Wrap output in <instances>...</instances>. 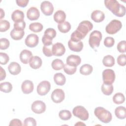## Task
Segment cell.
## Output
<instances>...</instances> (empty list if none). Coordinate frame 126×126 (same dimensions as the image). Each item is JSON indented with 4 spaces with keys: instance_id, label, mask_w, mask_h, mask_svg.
Returning <instances> with one entry per match:
<instances>
[{
    "instance_id": "f1b7e54d",
    "label": "cell",
    "mask_w": 126,
    "mask_h": 126,
    "mask_svg": "<svg viewBox=\"0 0 126 126\" xmlns=\"http://www.w3.org/2000/svg\"><path fill=\"white\" fill-rule=\"evenodd\" d=\"M93 70V66L89 64H85L82 65L80 68V72L84 75H88L90 74Z\"/></svg>"
},
{
    "instance_id": "d6986e66",
    "label": "cell",
    "mask_w": 126,
    "mask_h": 126,
    "mask_svg": "<svg viewBox=\"0 0 126 126\" xmlns=\"http://www.w3.org/2000/svg\"><path fill=\"white\" fill-rule=\"evenodd\" d=\"M91 18L95 22L99 23L104 20L105 14L102 11L99 10H95L92 13Z\"/></svg>"
},
{
    "instance_id": "60d3db41",
    "label": "cell",
    "mask_w": 126,
    "mask_h": 126,
    "mask_svg": "<svg viewBox=\"0 0 126 126\" xmlns=\"http://www.w3.org/2000/svg\"><path fill=\"white\" fill-rule=\"evenodd\" d=\"M24 125L25 126H35L36 125L35 120L32 117H28L25 119Z\"/></svg>"
},
{
    "instance_id": "4dcf8cb0",
    "label": "cell",
    "mask_w": 126,
    "mask_h": 126,
    "mask_svg": "<svg viewBox=\"0 0 126 126\" xmlns=\"http://www.w3.org/2000/svg\"><path fill=\"white\" fill-rule=\"evenodd\" d=\"M64 65L63 62L59 59L54 60L52 63V67L55 70H59L63 69Z\"/></svg>"
},
{
    "instance_id": "5bb4252c",
    "label": "cell",
    "mask_w": 126,
    "mask_h": 126,
    "mask_svg": "<svg viewBox=\"0 0 126 126\" xmlns=\"http://www.w3.org/2000/svg\"><path fill=\"white\" fill-rule=\"evenodd\" d=\"M40 16L38 9L35 7H30L27 12V17L31 21L37 20Z\"/></svg>"
},
{
    "instance_id": "ac0fdd59",
    "label": "cell",
    "mask_w": 126,
    "mask_h": 126,
    "mask_svg": "<svg viewBox=\"0 0 126 126\" xmlns=\"http://www.w3.org/2000/svg\"><path fill=\"white\" fill-rule=\"evenodd\" d=\"M32 57V53L30 51L26 49L22 50L20 54V61L24 64L28 63Z\"/></svg>"
},
{
    "instance_id": "7c38bea8",
    "label": "cell",
    "mask_w": 126,
    "mask_h": 126,
    "mask_svg": "<svg viewBox=\"0 0 126 126\" xmlns=\"http://www.w3.org/2000/svg\"><path fill=\"white\" fill-rule=\"evenodd\" d=\"M39 41L38 36L34 33L29 34L26 38L25 43L26 46L30 48H33L37 45Z\"/></svg>"
},
{
    "instance_id": "ab89813d",
    "label": "cell",
    "mask_w": 126,
    "mask_h": 126,
    "mask_svg": "<svg viewBox=\"0 0 126 126\" xmlns=\"http://www.w3.org/2000/svg\"><path fill=\"white\" fill-rule=\"evenodd\" d=\"M115 43L114 39L112 37H106L105 38L104 40V44L106 47H112Z\"/></svg>"
},
{
    "instance_id": "f546056e",
    "label": "cell",
    "mask_w": 126,
    "mask_h": 126,
    "mask_svg": "<svg viewBox=\"0 0 126 126\" xmlns=\"http://www.w3.org/2000/svg\"><path fill=\"white\" fill-rule=\"evenodd\" d=\"M101 91L102 92L106 95H109L112 94L113 92V86L112 84L108 85L103 83L101 86Z\"/></svg>"
},
{
    "instance_id": "d590c367",
    "label": "cell",
    "mask_w": 126,
    "mask_h": 126,
    "mask_svg": "<svg viewBox=\"0 0 126 126\" xmlns=\"http://www.w3.org/2000/svg\"><path fill=\"white\" fill-rule=\"evenodd\" d=\"M10 28V23L4 20H0V31L4 32L7 31Z\"/></svg>"
},
{
    "instance_id": "bcb514c9",
    "label": "cell",
    "mask_w": 126,
    "mask_h": 126,
    "mask_svg": "<svg viewBox=\"0 0 126 126\" xmlns=\"http://www.w3.org/2000/svg\"><path fill=\"white\" fill-rule=\"evenodd\" d=\"M52 39L49 38L46 36L45 35H43L42 37V41L44 45V46H48L52 44Z\"/></svg>"
},
{
    "instance_id": "3957f363",
    "label": "cell",
    "mask_w": 126,
    "mask_h": 126,
    "mask_svg": "<svg viewBox=\"0 0 126 126\" xmlns=\"http://www.w3.org/2000/svg\"><path fill=\"white\" fill-rule=\"evenodd\" d=\"M95 116L102 123H109L112 120L111 113L102 107H96L94 111Z\"/></svg>"
},
{
    "instance_id": "ee69618b",
    "label": "cell",
    "mask_w": 126,
    "mask_h": 126,
    "mask_svg": "<svg viewBox=\"0 0 126 126\" xmlns=\"http://www.w3.org/2000/svg\"><path fill=\"white\" fill-rule=\"evenodd\" d=\"M117 63L121 66H125L126 64V54H121L118 57Z\"/></svg>"
},
{
    "instance_id": "8992f818",
    "label": "cell",
    "mask_w": 126,
    "mask_h": 126,
    "mask_svg": "<svg viewBox=\"0 0 126 126\" xmlns=\"http://www.w3.org/2000/svg\"><path fill=\"white\" fill-rule=\"evenodd\" d=\"M73 115L83 121H86L89 118V113L86 109L82 106H77L72 110Z\"/></svg>"
},
{
    "instance_id": "484cf974",
    "label": "cell",
    "mask_w": 126,
    "mask_h": 126,
    "mask_svg": "<svg viewBox=\"0 0 126 126\" xmlns=\"http://www.w3.org/2000/svg\"><path fill=\"white\" fill-rule=\"evenodd\" d=\"M10 36L11 37L15 40H19L21 39L24 34L25 32L24 31H17L15 29H13L10 32Z\"/></svg>"
},
{
    "instance_id": "e0dca14e",
    "label": "cell",
    "mask_w": 126,
    "mask_h": 126,
    "mask_svg": "<svg viewBox=\"0 0 126 126\" xmlns=\"http://www.w3.org/2000/svg\"><path fill=\"white\" fill-rule=\"evenodd\" d=\"M68 46L71 51L79 52L83 49V43L81 41L76 42L70 39L68 42Z\"/></svg>"
},
{
    "instance_id": "f907efd6",
    "label": "cell",
    "mask_w": 126,
    "mask_h": 126,
    "mask_svg": "<svg viewBox=\"0 0 126 126\" xmlns=\"http://www.w3.org/2000/svg\"><path fill=\"white\" fill-rule=\"evenodd\" d=\"M0 81H2L6 77V72L5 70L2 68L1 66H0Z\"/></svg>"
},
{
    "instance_id": "ffe728a7",
    "label": "cell",
    "mask_w": 126,
    "mask_h": 126,
    "mask_svg": "<svg viewBox=\"0 0 126 126\" xmlns=\"http://www.w3.org/2000/svg\"><path fill=\"white\" fill-rule=\"evenodd\" d=\"M11 18L15 23L23 22L24 21V13L21 10H15L12 13Z\"/></svg>"
},
{
    "instance_id": "681fc988",
    "label": "cell",
    "mask_w": 126,
    "mask_h": 126,
    "mask_svg": "<svg viewBox=\"0 0 126 126\" xmlns=\"http://www.w3.org/2000/svg\"><path fill=\"white\" fill-rule=\"evenodd\" d=\"M9 126H22V122L21 120L17 119H14L12 120L10 122V124L9 125Z\"/></svg>"
},
{
    "instance_id": "b9f144b4",
    "label": "cell",
    "mask_w": 126,
    "mask_h": 126,
    "mask_svg": "<svg viewBox=\"0 0 126 126\" xmlns=\"http://www.w3.org/2000/svg\"><path fill=\"white\" fill-rule=\"evenodd\" d=\"M9 58L7 54L5 53H0V63L1 64H6L9 61Z\"/></svg>"
},
{
    "instance_id": "7dc6e473",
    "label": "cell",
    "mask_w": 126,
    "mask_h": 126,
    "mask_svg": "<svg viewBox=\"0 0 126 126\" xmlns=\"http://www.w3.org/2000/svg\"><path fill=\"white\" fill-rule=\"evenodd\" d=\"M42 51L44 55L46 57H51L52 56H53V53L51 49L47 47V46H44L42 48Z\"/></svg>"
},
{
    "instance_id": "603a6c76",
    "label": "cell",
    "mask_w": 126,
    "mask_h": 126,
    "mask_svg": "<svg viewBox=\"0 0 126 126\" xmlns=\"http://www.w3.org/2000/svg\"><path fill=\"white\" fill-rule=\"evenodd\" d=\"M66 18V14L65 12L61 10L57 11L54 15V21L59 23H62L64 22Z\"/></svg>"
},
{
    "instance_id": "1f68e13d",
    "label": "cell",
    "mask_w": 126,
    "mask_h": 126,
    "mask_svg": "<svg viewBox=\"0 0 126 126\" xmlns=\"http://www.w3.org/2000/svg\"><path fill=\"white\" fill-rule=\"evenodd\" d=\"M125 100V97L121 93H117L113 96V101L117 104H122L124 102Z\"/></svg>"
},
{
    "instance_id": "d4e9b609",
    "label": "cell",
    "mask_w": 126,
    "mask_h": 126,
    "mask_svg": "<svg viewBox=\"0 0 126 126\" xmlns=\"http://www.w3.org/2000/svg\"><path fill=\"white\" fill-rule=\"evenodd\" d=\"M54 80L57 85L63 86L65 83L66 78L63 73H57L54 76Z\"/></svg>"
},
{
    "instance_id": "816d5d0a",
    "label": "cell",
    "mask_w": 126,
    "mask_h": 126,
    "mask_svg": "<svg viewBox=\"0 0 126 126\" xmlns=\"http://www.w3.org/2000/svg\"><path fill=\"white\" fill-rule=\"evenodd\" d=\"M4 17V12L2 8H0V19Z\"/></svg>"
},
{
    "instance_id": "5b68a950",
    "label": "cell",
    "mask_w": 126,
    "mask_h": 126,
    "mask_svg": "<svg viewBox=\"0 0 126 126\" xmlns=\"http://www.w3.org/2000/svg\"><path fill=\"white\" fill-rule=\"evenodd\" d=\"M122 27V24L119 20L114 19L112 20L106 27L105 31L107 33L113 34L119 31Z\"/></svg>"
},
{
    "instance_id": "e575fe53",
    "label": "cell",
    "mask_w": 126,
    "mask_h": 126,
    "mask_svg": "<svg viewBox=\"0 0 126 126\" xmlns=\"http://www.w3.org/2000/svg\"><path fill=\"white\" fill-rule=\"evenodd\" d=\"M59 116L61 120L66 121L69 120L71 118L72 115L69 110H62L60 111Z\"/></svg>"
},
{
    "instance_id": "f6af8a7d",
    "label": "cell",
    "mask_w": 126,
    "mask_h": 126,
    "mask_svg": "<svg viewBox=\"0 0 126 126\" xmlns=\"http://www.w3.org/2000/svg\"><path fill=\"white\" fill-rule=\"evenodd\" d=\"M126 41L125 40L121 41L117 44V50L120 53L126 52Z\"/></svg>"
},
{
    "instance_id": "f5cc1de1",
    "label": "cell",
    "mask_w": 126,
    "mask_h": 126,
    "mask_svg": "<svg viewBox=\"0 0 126 126\" xmlns=\"http://www.w3.org/2000/svg\"><path fill=\"white\" fill-rule=\"evenodd\" d=\"M85 125V124H83V123H82L81 122H78L77 124H75V125Z\"/></svg>"
},
{
    "instance_id": "7bdbcfd3",
    "label": "cell",
    "mask_w": 126,
    "mask_h": 126,
    "mask_svg": "<svg viewBox=\"0 0 126 126\" xmlns=\"http://www.w3.org/2000/svg\"><path fill=\"white\" fill-rule=\"evenodd\" d=\"M26 27V23L24 21L23 22L14 23V29L17 31H24Z\"/></svg>"
},
{
    "instance_id": "7a4b0ae2",
    "label": "cell",
    "mask_w": 126,
    "mask_h": 126,
    "mask_svg": "<svg viewBox=\"0 0 126 126\" xmlns=\"http://www.w3.org/2000/svg\"><path fill=\"white\" fill-rule=\"evenodd\" d=\"M104 4L113 14L116 16L122 17L126 14V8L116 0H105Z\"/></svg>"
},
{
    "instance_id": "4fadbf2b",
    "label": "cell",
    "mask_w": 126,
    "mask_h": 126,
    "mask_svg": "<svg viewBox=\"0 0 126 126\" xmlns=\"http://www.w3.org/2000/svg\"><path fill=\"white\" fill-rule=\"evenodd\" d=\"M52 51L53 55L55 56H62L64 54L65 48L62 43L57 42L53 45Z\"/></svg>"
},
{
    "instance_id": "74e56055",
    "label": "cell",
    "mask_w": 126,
    "mask_h": 126,
    "mask_svg": "<svg viewBox=\"0 0 126 126\" xmlns=\"http://www.w3.org/2000/svg\"><path fill=\"white\" fill-rule=\"evenodd\" d=\"M56 33V31L54 29L48 28L45 31L44 35L47 36V37L53 39L54 37H55Z\"/></svg>"
},
{
    "instance_id": "2e32d148",
    "label": "cell",
    "mask_w": 126,
    "mask_h": 126,
    "mask_svg": "<svg viewBox=\"0 0 126 126\" xmlns=\"http://www.w3.org/2000/svg\"><path fill=\"white\" fill-rule=\"evenodd\" d=\"M34 86L32 81L28 80H25L22 84L21 89L22 92L25 94L31 93L33 90Z\"/></svg>"
},
{
    "instance_id": "c3c4849f",
    "label": "cell",
    "mask_w": 126,
    "mask_h": 126,
    "mask_svg": "<svg viewBox=\"0 0 126 126\" xmlns=\"http://www.w3.org/2000/svg\"><path fill=\"white\" fill-rule=\"evenodd\" d=\"M29 0H16V2L17 3V4L22 7H26Z\"/></svg>"
},
{
    "instance_id": "f35d334b",
    "label": "cell",
    "mask_w": 126,
    "mask_h": 126,
    "mask_svg": "<svg viewBox=\"0 0 126 126\" xmlns=\"http://www.w3.org/2000/svg\"><path fill=\"white\" fill-rule=\"evenodd\" d=\"M10 45L9 41L5 38H1L0 39V49L5 50L7 49Z\"/></svg>"
},
{
    "instance_id": "9a60e30c",
    "label": "cell",
    "mask_w": 126,
    "mask_h": 126,
    "mask_svg": "<svg viewBox=\"0 0 126 126\" xmlns=\"http://www.w3.org/2000/svg\"><path fill=\"white\" fill-rule=\"evenodd\" d=\"M81 62V58L77 55H70L67 57L66 62V64L72 66H77L79 65Z\"/></svg>"
},
{
    "instance_id": "277c9868",
    "label": "cell",
    "mask_w": 126,
    "mask_h": 126,
    "mask_svg": "<svg viewBox=\"0 0 126 126\" xmlns=\"http://www.w3.org/2000/svg\"><path fill=\"white\" fill-rule=\"evenodd\" d=\"M102 39V34L100 31H94L92 32L89 37V43L91 47L95 49L100 45V42Z\"/></svg>"
},
{
    "instance_id": "cb8c5ba5",
    "label": "cell",
    "mask_w": 126,
    "mask_h": 126,
    "mask_svg": "<svg viewBox=\"0 0 126 126\" xmlns=\"http://www.w3.org/2000/svg\"><path fill=\"white\" fill-rule=\"evenodd\" d=\"M115 114L119 119H124L126 118V108L122 106H120L116 108Z\"/></svg>"
},
{
    "instance_id": "6da1fadb",
    "label": "cell",
    "mask_w": 126,
    "mask_h": 126,
    "mask_svg": "<svg viewBox=\"0 0 126 126\" xmlns=\"http://www.w3.org/2000/svg\"><path fill=\"white\" fill-rule=\"evenodd\" d=\"M93 28V25L89 21H82L79 24L77 29L72 33L70 39L76 42L81 41Z\"/></svg>"
},
{
    "instance_id": "83f0119b",
    "label": "cell",
    "mask_w": 126,
    "mask_h": 126,
    "mask_svg": "<svg viewBox=\"0 0 126 126\" xmlns=\"http://www.w3.org/2000/svg\"><path fill=\"white\" fill-rule=\"evenodd\" d=\"M103 64L106 67H112L115 64V59L111 55H107L104 57L102 60Z\"/></svg>"
},
{
    "instance_id": "4316f807",
    "label": "cell",
    "mask_w": 126,
    "mask_h": 126,
    "mask_svg": "<svg viewBox=\"0 0 126 126\" xmlns=\"http://www.w3.org/2000/svg\"><path fill=\"white\" fill-rule=\"evenodd\" d=\"M71 25L67 21H64L58 25V29L59 31L62 33H66L68 32L71 29Z\"/></svg>"
},
{
    "instance_id": "d6a6232c",
    "label": "cell",
    "mask_w": 126,
    "mask_h": 126,
    "mask_svg": "<svg viewBox=\"0 0 126 126\" xmlns=\"http://www.w3.org/2000/svg\"><path fill=\"white\" fill-rule=\"evenodd\" d=\"M0 91L5 93H10L12 90V85L9 82H4L0 84Z\"/></svg>"
},
{
    "instance_id": "9c48e42d",
    "label": "cell",
    "mask_w": 126,
    "mask_h": 126,
    "mask_svg": "<svg viewBox=\"0 0 126 126\" xmlns=\"http://www.w3.org/2000/svg\"><path fill=\"white\" fill-rule=\"evenodd\" d=\"M65 97V94L63 91L61 89H56L53 91L51 94L52 101L56 103H61Z\"/></svg>"
},
{
    "instance_id": "836d02e7",
    "label": "cell",
    "mask_w": 126,
    "mask_h": 126,
    "mask_svg": "<svg viewBox=\"0 0 126 126\" xmlns=\"http://www.w3.org/2000/svg\"><path fill=\"white\" fill-rule=\"evenodd\" d=\"M30 30L34 32H39L43 29V25L38 22L31 23L29 25Z\"/></svg>"
},
{
    "instance_id": "8d00e7d4",
    "label": "cell",
    "mask_w": 126,
    "mask_h": 126,
    "mask_svg": "<svg viewBox=\"0 0 126 126\" xmlns=\"http://www.w3.org/2000/svg\"><path fill=\"white\" fill-rule=\"evenodd\" d=\"M64 71L68 75H72L77 70V67L76 66H70L66 63L64 65L63 67Z\"/></svg>"
},
{
    "instance_id": "ba28073f",
    "label": "cell",
    "mask_w": 126,
    "mask_h": 126,
    "mask_svg": "<svg viewBox=\"0 0 126 126\" xmlns=\"http://www.w3.org/2000/svg\"><path fill=\"white\" fill-rule=\"evenodd\" d=\"M51 85L48 81H42L37 87V92L40 95H45L50 91Z\"/></svg>"
},
{
    "instance_id": "52a82bcc",
    "label": "cell",
    "mask_w": 126,
    "mask_h": 126,
    "mask_svg": "<svg viewBox=\"0 0 126 126\" xmlns=\"http://www.w3.org/2000/svg\"><path fill=\"white\" fill-rule=\"evenodd\" d=\"M102 78L103 83L110 85L112 84L115 79V74L113 70L106 69L102 72Z\"/></svg>"
},
{
    "instance_id": "7402d4cb",
    "label": "cell",
    "mask_w": 126,
    "mask_h": 126,
    "mask_svg": "<svg viewBox=\"0 0 126 126\" xmlns=\"http://www.w3.org/2000/svg\"><path fill=\"white\" fill-rule=\"evenodd\" d=\"M42 61L41 59L38 56H33L29 62V64L31 68L33 69H38L42 65Z\"/></svg>"
},
{
    "instance_id": "44dd1931",
    "label": "cell",
    "mask_w": 126,
    "mask_h": 126,
    "mask_svg": "<svg viewBox=\"0 0 126 126\" xmlns=\"http://www.w3.org/2000/svg\"><path fill=\"white\" fill-rule=\"evenodd\" d=\"M8 69L10 74L13 75L18 74L21 70L20 64L17 62H11L8 66Z\"/></svg>"
},
{
    "instance_id": "30bf717a",
    "label": "cell",
    "mask_w": 126,
    "mask_h": 126,
    "mask_svg": "<svg viewBox=\"0 0 126 126\" xmlns=\"http://www.w3.org/2000/svg\"><path fill=\"white\" fill-rule=\"evenodd\" d=\"M46 105L44 102L41 100L34 101L32 104V110L36 114H41L46 110Z\"/></svg>"
},
{
    "instance_id": "8fae6325",
    "label": "cell",
    "mask_w": 126,
    "mask_h": 126,
    "mask_svg": "<svg viewBox=\"0 0 126 126\" xmlns=\"http://www.w3.org/2000/svg\"><path fill=\"white\" fill-rule=\"evenodd\" d=\"M40 9L42 13L46 16H50L52 15L54 11L53 4L51 2L47 0L43 1L41 2Z\"/></svg>"
}]
</instances>
